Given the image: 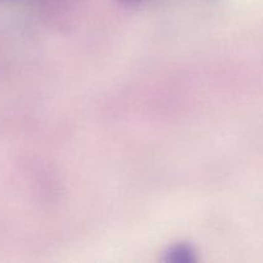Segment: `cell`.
Returning <instances> with one entry per match:
<instances>
[{
  "instance_id": "1",
  "label": "cell",
  "mask_w": 263,
  "mask_h": 263,
  "mask_svg": "<svg viewBox=\"0 0 263 263\" xmlns=\"http://www.w3.org/2000/svg\"><path fill=\"white\" fill-rule=\"evenodd\" d=\"M164 261L168 263H193L197 261L195 251L186 243H179L172 246L166 252Z\"/></svg>"
}]
</instances>
